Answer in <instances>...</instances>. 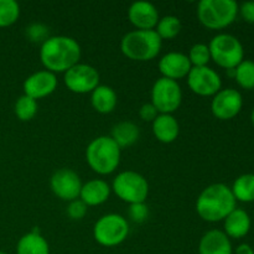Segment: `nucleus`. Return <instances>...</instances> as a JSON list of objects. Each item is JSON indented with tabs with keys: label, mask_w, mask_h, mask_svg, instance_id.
<instances>
[{
	"label": "nucleus",
	"mask_w": 254,
	"mask_h": 254,
	"mask_svg": "<svg viewBox=\"0 0 254 254\" xmlns=\"http://www.w3.org/2000/svg\"><path fill=\"white\" fill-rule=\"evenodd\" d=\"M236 201L253 202L254 201V174H243L238 176L231 188Z\"/></svg>",
	"instance_id": "obj_24"
},
{
	"label": "nucleus",
	"mask_w": 254,
	"mask_h": 254,
	"mask_svg": "<svg viewBox=\"0 0 254 254\" xmlns=\"http://www.w3.org/2000/svg\"><path fill=\"white\" fill-rule=\"evenodd\" d=\"M251 119H252V123H253V126H254V107H253L252 114H251Z\"/></svg>",
	"instance_id": "obj_36"
},
{
	"label": "nucleus",
	"mask_w": 254,
	"mask_h": 254,
	"mask_svg": "<svg viewBox=\"0 0 254 254\" xmlns=\"http://www.w3.org/2000/svg\"><path fill=\"white\" fill-rule=\"evenodd\" d=\"M128 19L136 30H155L159 22V11L149 1H135L129 6Z\"/></svg>",
	"instance_id": "obj_16"
},
{
	"label": "nucleus",
	"mask_w": 254,
	"mask_h": 254,
	"mask_svg": "<svg viewBox=\"0 0 254 254\" xmlns=\"http://www.w3.org/2000/svg\"><path fill=\"white\" fill-rule=\"evenodd\" d=\"M128 215H129V218H130L133 222L143 223L148 220L149 208H148V206L145 205V202L129 205Z\"/></svg>",
	"instance_id": "obj_31"
},
{
	"label": "nucleus",
	"mask_w": 254,
	"mask_h": 254,
	"mask_svg": "<svg viewBox=\"0 0 254 254\" xmlns=\"http://www.w3.org/2000/svg\"><path fill=\"white\" fill-rule=\"evenodd\" d=\"M183 25L180 19L174 15H166L159 19L158 25L155 27L156 34L161 40H173L181 32Z\"/></svg>",
	"instance_id": "obj_25"
},
{
	"label": "nucleus",
	"mask_w": 254,
	"mask_h": 254,
	"mask_svg": "<svg viewBox=\"0 0 254 254\" xmlns=\"http://www.w3.org/2000/svg\"><path fill=\"white\" fill-rule=\"evenodd\" d=\"M158 116L159 112L156 111V108L151 103L143 104V106L140 107V109H139V117H140L144 122H151V123H153Z\"/></svg>",
	"instance_id": "obj_33"
},
{
	"label": "nucleus",
	"mask_w": 254,
	"mask_h": 254,
	"mask_svg": "<svg viewBox=\"0 0 254 254\" xmlns=\"http://www.w3.org/2000/svg\"><path fill=\"white\" fill-rule=\"evenodd\" d=\"M223 221H225V233L228 238L240 240L246 237L251 230V217L242 208L236 207Z\"/></svg>",
	"instance_id": "obj_20"
},
{
	"label": "nucleus",
	"mask_w": 254,
	"mask_h": 254,
	"mask_svg": "<svg viewBox=\"0 0 254 254\" xmlns=\"http://www.w3.org/2000/svg\"><path fill=\"white\" fill-rule=\"evenodd\" d=\"M232 190L225 184H212L203 189L196 200V212L206 222H220L236 208Z\"/></svg>",
	"instance_id": "obj_2"
},
{
	"label": "nucleus",
	"mask_w": 254,
	"mask_h": 254,
	"mask_svg": "<svg viewBox=\"0 0 254 254\" xmlns=\"http://www.w3.org/2000/svg\"><path fill=\"white\" fill-rule=\"evenodd\" d=\"M198 254H233L232 243L223 231L211 230L200 240Z\"/></svg>",
	"instance_id": "obj_17"
},
{
	"label": "nucleus",
	"mask_w": 254,
	"mask_h": 254,
	"mask_svg": "<svg viewBox=\"0 0 254 254\" xmlns=\"http://www.w3.org/2000/svg\"><path fill=\"white\" fill-rule=\"evenodd\" d=\"M158 67L163 77L173 81L188 77L192 68L188 55L178 51H171L164 55L159 61Z\"/></svg>",
	"instance_id": "obj_15"
},
{
	"label": "nucleus",
	"mask_w": 254,
	"mask_h": 254,
	"mask_svg": "<svg viewBox=\"0 0 254 254\" xmlns=\"http://www.w3.org/2000/svg\"><path fill=\"white\" fill-rule=\"evenodd\" d=\"M163 40L155 30H134L123 36L121 50L129 60L139 62L151 61L161 51Z\"/></svg>",
	"instance_id": "obj_4"
},
{
	"label": "nucleus",
	"mask_w": 254,
	"mask_h": 254,
	"mask_svg": "<svg viewBox=\"0 0 254 254\" xmlns=\"http://www.w3.org/2000/svg\"><path fill=\"white\" fill-rule=\"evenodd\" d=\"M82 50L73 37L57 35L50 36L40 47V60L47 71L64 73L79 64Z\"/></svg>",
	"instance_id": "obj_1"
},
{
	"label": "nucleus",
	"mask_w": 254,
	"mask_h": 254,
	"mask_svg": "<svg viewBox=\"0 0 254 254\" xmlns=\"http://www.w3.org/2000/svg\"><path fill=\"white\" fill-rule=\"evenodd\" d=\"M236 254H254V250L247 243H242L236 248Z\"/></svg>",
	"instance_id": "obj_35"
},
{
	"label": "nucleus",
	"mask_w": 254,
	"mask_h": 254,
	"mask_svg": "<svg viewBox=\"0 0 254 254\" xmlns=\"http://www.w3.org/2000/svg\"><path fill=\"white\" fill-rule=\"evenodd\" d=\"M82 181L78 174L71 169H60L50 180V186L55 195L62 201H71L79 198L82 189Z\"/></svg>",
	"instance_id": "obj_12"
},
{
	"label": "nucleus",
	"mask_w": 254,
	"mask_h": 254,
	"mask_svg": "<svg viewBox=\"0 0 254 254\" xmlns=\"http://www.w3.org/2000/svg\"><path fill=\"white\" fill-rule=\"evenodd\" d=\"M189 60L191 62L192 67H205L207 66L208 62L211 61V54L208 45L198 42L191 46L190 51L188 55Z\"/></svg>",
	"instance_id": "obj_29"
},
{
	"label": "nucleus",
	"mask_w": 254,
	"mask_h": 254,
	"mask_svg": "<svg viewBox=\"0 0 254 254\" xmlns=\"http://www.w3.org/2000/svg\"><path fill=\"white\" fill-rule=\"evenodd\" d=\"M112 191L128 205L145 202L149 195V183L141 174L133 170L122 171L114 178Z\"/></svg>",
	"instance_id": "obj_6"
},
{
	"label": "nucleus",
	"mask_w": 254,
	"mask_h": 254,
	"mask_svg": "<svg viewBox=\"0 0 254 254\" xmlns=\"http://www.w3.org/2000/svg\"><path fill=\"white\" fill-rule=\"evenodd\" d=\"M189 88L201 97H211L221 91L222 79L211 67H192L188 74Z\"/></svg>",
	"instance_id": "obj_11"
},
{
	"label": "nucleus",
	"mask_w": 254,
	"mask_h": 254,
	"mask_svg": "<svg viewBox=\"0 0 254 254\" xmlns=\"http://www.w3.org/2000/svg\"><path fill=\"white\" fill-rule=\"evenodd\" d=\"M20 17V5L15 0H0V27L14 25Z\"/></svg>",
	"instance_id": "obj_28"
},
{
	"label": "nucleus",
	"mask_w": 254,
	"mask_h": 254,
	"mask_svg": "<svg viewBox=\"0 0 254 254\" xmlns=\"http://www.w3.org/2000/svg\"><path fill=\"white\" fill-rule=\"evenodd\" d=\"M238 11L241 12V15H242L246 21L254 24V1L243 2L240 9H238Z\"/></svg>",
	"instance_id": "obj_34"
},
{
	"label": "nucleus",
	"mask_w": 254,
	"mask_h": 254,
	"mask_svg": "<svg viewBox=\"0 0 254 254\" xmlns=\"http://www.w3.org/2000/svg\"><path fill=\"white\" fill-rule=\"evenodd\" d=\"M0 254H7V253H5V252H2V251H0Z\"/></svg>",
	"instance_id": "obj_37"
},
{
	"label": "nucleus",
	"mask_w": 254,
	"mask_h": 254,
	"mask_svg": "<svg viewBox=\"0 0 254 254\" xmlns=\"http://www.w3.org/2000/svg\"><path fill=\"white\" fill-rule=\"evenodd\" d=\"M140 135V130L139 127L133 122H121V123L116 124L112 129L111 138L118 144L119 148H128V146L133 145L136 143Z\"/></svg>",
	"instance_id": "obj_23"
},
{
	"label": "nucleus",
	"mask_w": 254,
	"mask_h": 254,
	"mask_svg": "<svg viewBox=\"0 0 254 254\" xmlns=\"http://www.w3.org/2000/svg\"><path fill=\"white\" fill-rule=\"evenodd\" d=\"M118 96L112 87L99 84L91 93V104L96 112L101 114H109L116 109Z\"/></svg>",
	"instance_id": "obj_22"
},
{
	"label": "nucleus",
	"mask_w": 254,
	"mask_h": 254,
	"mask_svg": "<svg viewBox=\"0 0 254 254\" xmlns=\"http://www.w3.org/2000/svg\"><path fill=\"white\" fill-rule=\"evenodd\" d=\"M151 102L159 114H173L183 102V91L178 81L160 77L151 87Z\"/></svg>",
	"instance_id": "obj_9"
},
{
	"label": "nucleus",
	"mask_w": 254,
	"mask_h": 254,
	"mask_svg": "<svg viewBox=\"0 0 254 254\" xmlns=\"http://www.w3.org/2000/svg\"><path fill=\"white\" fill-rule=\"evenodd\" d=\"M211 60L225 69L236 68L245 57L242 44L231 34H218L208 44Z\"/></svg>",
	"instance_id": "obj_8"
},
{
	"label": "nucleus",
	"mask_w": 254,
	"mask_h": 254,
	"mask_svg": "<svg viewBox=\"0 0 254 254\" xmlns=\"http://www.w3.org/2000/svg\"><path fill=\"white\" fill-rule=\"evenodd\" d=\"M16 254H50V246L46 238L35 227L22 236L16 245Z\"/></svg>",
	"instance_id": "obj_21"
},
{
	"label": "nucleus",
	"mask_w": 254,
	"mask_h": 254,
	"mask_svg": "<svg viewBox=\"0 0 254 254\" xmlns=\"http://www.w3.org/2000/svg\"><path fill=\"white\" fill-rule=\"evenodd\" d=\"M151 130L160 143L170 144L178 139L180 126L173 114H159L151 123Z\"/></svg>",
	"instance_id": "obj_19"
},
{
	"label": "nucleus",
	"mask_w": 254,
	"mask_h": 254,
	"mask_svg": "<svg viewBox=\"0 0 254 254\" xmlns=\"http://www.w3.org/2000/svg\"><path fill=\"white\" fill-rule=\"evenodd\" d=\"M235 0H201L197 5V17L210 30H221L230 26L238 15Z\"/></svg>",
	"instance_id": "obj_5"
},
{
	"label": "nucleus",
	"mask_w": 254,
	"mask_h": 254,
	"mask_svg": "<svg viewBox=\"0 0 254 254\" xmlns=\"http://www.w3.org/2000/svg\"><path fill=\"white\" fill-rule=\"evenodd\" d=\"M243 106L242 94L233 88L221 89L213 96L211 102V112L221 121H230L241 112Z\"/></svg>",
	"instance_id": "obj_13"
},
{
	"label": "nucleus",
	"mask_w": 254,
	"mask_h": 254,
	"mask_svg": "<svg viewBox=\"0 0 254 254\" xmlns=\"http://www.w3.org/2000/svg\"><path fill=\"white\" fill-rule=\"evenodd\" d=\"M99 72L88 64H77L64 72V82L67 89L77 94L92 93L99 86Z\"/></svg>",
	"instance_id": "obj_10"
},
{
	"label": "nucleus",
	"mask_w": 254,
	"mask_h": 254,
	"mask_svg": "<svg viewBox=\"0 0 254 254\" xmlns=\"http://www.w3.org/2000/svg\"><path fill=\"white\" fill-rule=\"evenodd\" d=\"M112 192V188L102 179H93L82 185L79 198L87 206H99L106 202Z\"/></svg>",
	"instance_id": "obj_18"
},
{
	"label": "nucleus",
	"mask_w": 254,
	"mask_h": 254,
	"mask_svg": "<svg viewBox=\"0 0 254 254\" xmlns=\"http://www.w3.org/2000/svg\"><path fill=\"white\" fill-rule=\"evenodd\" d=\"M128 235L129 222L119 213H107L94 223L93 237L103 247H117L128 238Z\"/></svg>",
	"instance_id": "obj_7"
},
{
	"label": "nucleus",
	"mask_w": 254,
	"mask_h": 254,
	"mask_svg": "<svg viewBox=\"0 0 254 254\" xmlns=\"http://www.w3.org/2000/svg\"><path fill=\"white\" fill-rule=\"evenodd\" d=\"M57 86H59V79L56 74L47 69H41L30 74L24 81L22 88H24V94L37 101L54 93L57 89Z\"/></svg>",
	"instance_id": "obj_14"
},
{
	"label": "nucleus",
	"mask_w": 254,
	"mask_h": 254,
	"mask_svg": "<svg viewBox=\"0 0 254 254\" xmlns=\"http://www.w3.org/2000/svg\"><path fill=\"white\" fill-rule=\"evenodd\" d=\"M26 35L30 41L44 42L49 39V29L42 24H31L26 29Z\"/></svg>",
	"instance_id": "obj_30"
},
{
	"label": "nucleus",
	"mask_w": 254,
	"mask_h": 254,
	"mask_svg": "<svg viewBox=\"0 0 254 254\" xmlns=\"http://www.w3.org/2000/svg\"><path fill=\"white\" fill-rule=\"evenodd\" d=\"M87 210H88V206L81 198H77V200L71 201L68 203V206H67V215H68L71 220H82L87 215Z\"/></svg>",
	"instance_id": "obj_32"
},
{
	"label": "nucleus",
	"mask_w": 254,
	"mask_h": 254,
	"mask_svg": "<svg viewBox=\"0 0 254 254\" xmlns=\"http://www.w3.org/2000/svg\"><path fill=\"white\" fill-rule=\"evenodd\" d=\"M122 149L108 135L94 138L86 149V161L98 175L114 173L121 164Z\"/></svg>",
	"instance_id": "obj_3"
},
{
	"label": "nucleus",
	"mask_w": 254,
	"mask_h": 254,
	"mask_svg": "<svg viewBox=\"0 0 254 254\" xmlns=\"http://www.w3.org/2000/svg\"><path fill=\"white\" fill-rule=\"evenodd\" d=\"M235 79L242 88H254V61L243 60L235 68Z\"/></svg>",
	"instance_id": "obj_27"
},
{
	"label": "nucleus",
	"mask_w": 254,
	"mask_h": 254,
	"mask_svg": "<svg viewBox=\"0 0 254 254\" xmlns=\"http://www.w3.org/2000/svg\"><path fill=\"white\" fill-rule=\"evenodd\" d=\"M14 112L17 119H20L21 122L31 121L37 113V101L26 94H22L15 102Z\"/></svg>",
	"instance_id": "obj_26"
}]
</instances>
